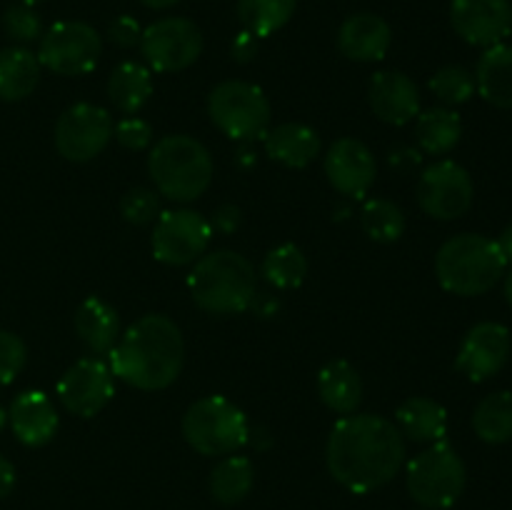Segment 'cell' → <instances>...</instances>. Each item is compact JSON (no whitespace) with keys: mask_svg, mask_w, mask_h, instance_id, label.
Listing matches in <instances>:
<instances>
[{"mask_svg":"<svg viewBox=\"0 0 512 510\" xmlns=\"http://www.w3.org/2000/svg\"><path fill=\"white\" fill-rule=\"evenodd\" d=\"M330 475L350 493H373L405 463V438L393 420L373 413L343 415L325 445Z\"/></svg>","mask_w":512,"mask_h":510,"instance_id":"obj_1","label":"cell"},{"mask_svg":"<svg viewBox=\"0 0 512 510\" xmlns=\"http://www.w3.org/2000/svg\"><path fill=\"white\" fill-rule=\"evenodd\" d=\"M185 363V340L175 320L148 313L135 320L115 348L108 365L115 378L138 390H165L178 380Z\"/></svg>","mask_w":512,"mask_h":510,"instance_id":"obj_2","label":"cell"},{"mask_svg":"<svg viewBox=\"0 0 512 510\" xmlns=\"http://www.w3.org/2000/svg\"><path fill=\"white\" fill-rule=\"evenodd\" d=\"M193 303L210 315H240L258 295L255 268L235 250H213L195 260L188 275Z\"/></svg>","mask_w":512,"mask_h":510,"instance_id":"obj_3","label":"cell"},{"mask_svg":"<svg viewBox=\"0 0 512 510\" xmlns=\"http://www.w3.org/2000/svg\"><path fill=\"white\" fill-rule=\"evenodd\" d=\"M508 260L498 240L478 233L453 235L435 255V275L448 293L473 298L493 290L505 275Z\"/></svg>","mask_w":512,"mask_h":510,"instance_id":"obj_4","label":"cell"},{"mask_svg":"<svg viewBox=\"0 0 512 510\" xmlns=\"http://www.w3.org/2000/svg\"><path fill=\"white\" fill-rule=\"evenodd\" d=\"M148 173L163 198L193 203L213 183L215 163L200 140L190 135H165L150 150Z\"/></svg>","mask_w":512,"mask_h":510,"instance_id":"obj_5","label":"cell"},{"mask_svg":"<svg viewBox=\"0 0 512 510\" xmlns=\"http://www.w3.org/2000/svg\"><path fill=\"white\" fill-rule=\"evenodd\" d=\"M183 438L200 455H233L248 445V415L225 395H205L183 415Z\"/></svg>","mask_w":512,"mask_h":510,"instance_id":"obj_6","label":"cell"},{"mask_svg":"<svg viewBox=\"0 0 512 510\" xmlns=\"http://www.w3.org/2000/svg\"><path fill=\"white\" fill-rule=\"evenodd\" d=\"M410 498L425 510L453 508L468 483V470L458 450L445 440L430 443L408 463L405 473Z\"/></svg>","mask_w":512,"mask_h":510,"instance_id":"obj_7","label":"cell"},{"mask_svg":"<svg viewBox=\"0 0 512 510\" xmlns=\"http://www.w3.org/2000/svg\"><path fill=\"white\" fill-rule=\"evenodd\" d=\"M208 115L215 128L235 143H253L270 128V100L248 80H223L208 95Z\"/></svg>","mask_w":512,"mask_h":510,"instance_id":"obj_8","label":"cell"},{"mask_svg":"<svg viewBox=\"0 0 512 510\" xmlns=\"http://www.w3.org/2000/svg\"><path fill=\"white\" fill-rule=\"evenodd\" d=\"M100 53H103V40L93 25L83 20H60L40 35L35 55L40 65L53 70L55 75L75 78L90 73L98 65Z\"/></svg>","mask_w":512,"mask_h":510,"instance_id":"obj_9","label":"cell"},{"mask_svg":"<svg viewBox=\"0 0 512 510\" xmlns=\"http://www.w3.org/2000/svg\"><path fill=\"white\" fill-rule=\"evenodd\" d=\"M213 240V225L195 210H165L155 220L150 248L158 263L180 268L200 260Z\"/></svg>","mask_w":512,"mask_h":510,"instance_id":"obj_10","label":"cell"},{"mask_svg":"<svg viewBox=\"0 0 512 510\" xmlns=\"http://www.w3.org/2000/svg\"><path fill=\"white\" fill-rule=\"evenodd\" d=\"M140 53L155 73H180L203 53V33L188 18H160L143 30Z\"/></svg>","mask_w":512,"mask_h":510,"instance_id":"obj_11","label":"cell"},{"mask_svg":"<svg viewBox=\"0 0 512 510\" xmlns=\"http://www.w3.org/2000/svg\"><path fill=\"white\" fill-rule=\"evenodd\" d=\"M113 115L93 103H75L55 123V150L70 163L98 158L113 140Z\"/></svg>","mask_w":512,"mask_h":510,"instance_id":"obj_12","label":"cell"},{"mask_svg":"<svg viewBox=\"0 0 512 510\" xmlns=\"http://www.w3.org/2000/svg\"><path fill=\"white\" fill-rule=\"evenodd\" d=\"M473 195V178L455 160L428 165L418 180V205L435 220H458L470 210Z\"/></svg>","mask_w":512,"mask_h":510,"instance_id":"obj_13","label":"cell"},{"mask_svg":"<svg viewBox=\"0 0 512 510\" xmlns=\"http://www.w3.org/2000/svg\"><path fill=\"white\" fill-rule=\"evenodd\" d=\"M115 395V375L103 358H80L58 380V400L68 413L93 418Z\"/></svg>","mask_w":512,"mask_h":510,"instance_id":"obj_14","label":"cell"},{"mask_svg":"<svg viewBox=\"0 0 512 510\" xmlns=\"http://www.w3.org/2000/svg\"><path fill=\"white\" fill-rule=\"evenodd\" d=\"M510 348V330L503 323L485 320V323L473 325L468 330V335L460 343L455 368L473 383H483L505 368Z\"/></svg>","mask_w":512,"mask_h":510,"instance_id":"obj_15","label":"cell"},{"mask_svg":"<svg viewBox=\"0 0 512 510\" xmlns=\"http://www.w3.org/2000/svg\"><path fill=\"white\" fill-rule=\"evenodd\" d=\"M325 175L328 183L345 198H365L375 185L378 163L363 140L340 138L325 153Z\"/></svg>","mask_w":512,"mask_h":510,"instance_id":"obj_16","label":"cell"},{"mask_svg":"<svg viewBox=\"0 0 512 510\" xmlns=\"http://www.w3.org/2000/svg\"><path fill=\"white\" fill-rule=\"evenodd\" d=\"M450 23L465 43L490 48L503 43L510 35L512 3L510 0H453Z\"/></svg>","mask_w":512,"mask_h":510,"instance_id":"obj_17","label":"cell"},{"mask_svg":"<svg viewBox=\"0 0 512 510\" xmlns=\"http://www.w3.org/2000/svg\"><path fill=\"white\" fill-rule=\"evenodd\" d=\"M368 100L373 113L388 125H408L420 113V90L400 70H380L370 78Z\"/></svg>","mask_w":512,"mask_h":510,"instance_id":"obj_18","label":"cell"},{"mask_svg":"<svg viewBox=\"0 0 512 510\" xmlns=\"http://www.w3.org/2000/svg\"><path fill=\"white\" fill-rule=\"evenodd\" d=\"M8 423L15 438L28 448L48 445L58 433V410L43 390H25L15 395L8 408Z\"/></svg>","mask_w":512,"mask_h":510,"instance_id":"obj_19","label":"cell"},{"mask_svg":"<svg viewBox=\"0 0 512 510\" xmlns=\"http://www.w3.org/2000/svg\"><path fill=\"white\" fill-rule=\"evenodd\" d=\"M393 30L380 15L355 13L338 30V50L355 63H378L388 55Z\"/></svg>","mask_w":512,"mask_h":510,"instance_id":"obj_20","label":"cell"},{"mask_svg":"<svg viewBox=\"0 0 512 510\" xmlns=\"http://www.w3.org/2000/svg\"><path fill=\"white\" fill-rule=\"evenodd\" d=\"M265 153L285 168L303 170L320 155V135L310 125L280 123L263 135Z\"/></svg>","mask_w":512,"mask_h":510,"instance_id":"obj_21","label":"cell"},{"mask_svg":"<svg viewBox=\"0 0 512 510\" xmlns=\"http://www.w3.org/2000/svg\"><path fill=\"white\" fill-rule=\"evenodd\" d=\"M75 333L93 355H108L120 338L118 310L108 300L90 295L75 310Z\"/></svg>","mask_w":512,"mask_h":510,"instance_id":"obj_22","label":"cell"},{"mask_svg":"<svg viewBox=\"0 0 512 510\" xmlns=\"http://www.w3.org/2000/svg\"><path fill=\"white\" fill-rule=\"evenodd\" d=\"M395 425L403 438L413 440V443H438L448 435V410L438 400L413 395L400 403L398 413H395Z\"/></svg>","mask_w":512,"mask_h":510,"instance_id":"obj_23","label":"cell"},{"mask_svg":"<svg viewBox=\"0 0 512 510\" xmlns=\"http://www.w3.org/2000/svg\"><path fill=\"white\" fill-rule=\"evenodd\" d=\"M318 395L335 415H353L363 403V380L348 360H330L318 373Z\"/></svg>","mask_w":512,"mask_h":510,"instance_id":"obj_24","label":"cell"},{"mask_svg":"<svg viewBox=\"0 0 512 510\" xmlns=\"http://www.w3.org/2000/svg\"><path fill=\"white\" fill-rule=\"evenodd\" d=\"M475 90L495 108H512V45L485 48L475 68Z\"/></svg>","mask_w":512,"mask_h":510,"instance_id":"obj_25","label":"cell"},{"mask_svg":"<svg viewBox=\"0 0 512 510\" xmlns=\"http://www.w3.org/2000/svg\"><path fill=\"white\" fill-rule=\"evenodd\" d=\"M40 65L38 55L25 45H13V48L0 50V100L18 103L33 95L40 83Z\"/></svg>","mask_w":512,"mask_h":510,"instance_id":"obj_26","label":"cell"},{"mask_svg":"<svg viewBox=\"0 0 512 510\" xmlns=\"http://www.w3.org/2000/svg\"><path fill=\"white\" fill-rule=\"evenodd\" d=\"M153 95V70L135 60H125L110 73L108 98L115 110L125 115H135Z\"/></svg>","mask_w":512,"mask_h":510,"instance_id":"obj_27","label":"cell"},{"mask_svg":"<svg viewBox=\"0 0 512 510\" xmlns=\"http://www.w3.org/2000/svg\"><path fill=\"white\" fill-rule=\"evenodd\" d=\"M415 138L423 153L448 155L463 138V120L450 108H428L415 118Z\"/></svg>","mask_w":512,"mask_h":510,"instance_id":"obj_28","label":"cell"},{"mask_svg":"<svg viewBox=\"0 0 512 510\" xmlns=\"http://www.w3.org/2000/svg\"><path fill=\"white\" fill-rule=\"evenodd\" d=\"M255 483V465L245 455H225L210 473V493L220 505H238Z\"/></svg>","mask_w":512,"mask_h":510,"instance_id":"obj_29","label":"cell"},{"mask_svg":"<svg viewBox=\"0 0 512 510\" xmlns=\"http://www.w3.org/2000/svg\"><path fill=\"white\" fill-rule=\"evenodd\" d=\"M473 430L480 440L490 445H500L512 440V393L498 390L490 393L475 405Z\"/></svg>","mask_w":512,"mask_h":510,"instance_id":"obj_30","label":"cell"},{"mask_svg":"<svg viewBox=\"0 0 512 510\" xmlns=\"http://www.w3.org/2000/svg\"><path fill=\"white\" fill-rule=\"evenodd\" d=\"M298 0H238V20L243 30L268 38L293 18Z\"/></svg>","mask_w":512,"mask_h":510,"instance_id":"obj_31","label":"cell"},{"mask_svg":"<svg viewBox=\"0 0 512 510\" xmlns=\"http://www.w3.org/2000/svg\"><path fill=\"white\" fill-rule=\"evenodd\" d=\"M263 275L278 290L300 288L308 275V258L295 243H283L265 255Z\"/></svg>","mask_w":512,"mask_h":510,"instance_id":"obj_32","label":"cell"},{"mask_svg":"<svg viewBox=\"0 0 512 510\" xmlns=\"http://www.w3.org/2000/svg\"><path fill=\"white\" fill-rule=\"evenodd\" d=\"M360 225L375 243H395L405 233V215L393 200L370 198L360 210Z\"/></svg>","mask_w":512,"mask_h":510,"instance_id":"obj_33","label":"cell"},{"mask_svg":"<svg viewBox=\"0 0 512 510\" xmlns=\"http://www.w3.org/2000/svg\"><path fill=\"white\" fill-rule=\"evenodd\" d=\"M430 90L435 98L448 105H463L475 95V75L463 65H445L430 78Z\"/></svg>","mask_w":512,"mask_h":510,"instance_id":"obj_34","label":"cell"},{"mask_svg":"<svg viewBox=\"0 0 512 510\" xmlns=\"http://www.w3.org/2000/svg\"><path fill=\"white\" fill-rule=\"evenodd\" d=\"M3 30L8 33L10 40H15V43L28 45L40 40V35H43V23H40V15L35 13L33 5L15 3L3 13Z\"/></svg>","mask_w":512,"mask_h":510,"instance_id":"obj_35","label":"cell"},{"mask_svg":"<svg viewBox=\"0 0 512 510\" xmlns=\"http://www.w3.org/2000/svg\"><path fill=\"white\" fill-rule=\"evenodd\" d=\"M158 213V195L150 188H133L123 195V200H120V215H123L125 223L130 225L153 223V220H158Z\"/></svg>","mask_w":512,"mask_h":510,"instance_id":"obj_36","label":"cell"},{"mask_svg":"<svg viewBox=\"0 0 512 510\" xmlns=\"http://www.w3.org/2000/svg\"><path fill=\"white\" fill-rule=\"evenodd\" d=\"M28 360V348L15 333L0 330V388L10 385L25 368Z\"/></svg>","mask_w":512,"mask_h":510,"instance_id":"obj_37","label":"cell"},{"mask_svg":"<svg viewBox=\"0 0 512 510\" xmlns=\"http://www.w3.org/2000/svg\"><path fill=\"white\" fill-rule=\"evenodd\" d=\"M113 135L125 150H145L153 143V125L138 115H128L115 125Z\"/></svg>","mask_w":512,"mask_h":510,"instance_id":"obj_38","label":"cell"},{"mask_svg":"<svg viewBox=\"0 0 512 510\" xmlns=\"http://www.w3.org/2000/svg\"><path fill=\"white\" fill-rule=\"evenodd\" d=\"M108 38L110 43L118 45V48L130 50L135 48V45H140L143 28H140V23L133 18V15H120V18H115L113 23H110Z\"/></svg>","mask_w":512,"mask_h":510,"instance_id":"obj_39","label":"cell"},{"mask_svg":"<svg viewBox=\"0 0 512 510\" xmlns=\"http://www.w3.org/2000/svg\"><path fill=\"white\" fill-rule=\"evenodd\" d=\"M258 48H260L258 35L248 33V30H240V33L233 38L230 53H233V58L238 60V63H250V60L258 55Z\"/></svg>","mask_w":512,"mask_h":510,"instance_id":"obj_40","label":"cell"},{"mask_svg":"<svg viewBox=\"0 0 512 510\" xmlns=\"http://www.w3.org/2000/svg\"><path fill=\"white\" fill-rule=\"evenodd\" d=\"M240 220H243V215H240L238 205L228 203V205H220V208L215 210L210 225H213V230H218V233L230 235L240 228Z\"/></svg>","mask_w":512,"mask_h":510,"instance_id":"obj_41","label":"cell"},{"mask_svg":"<svg viewBox=\"0 0 512 510\" xmlns=\"http://www.w3.org/2000/svg\"><path fill=\"white\" fill-rule=\"evenodd\" d=\"M423 155H420L418 148H408V145H400V148H393L388 155L390 168L400 170V173H408V170L418 168Z\"/></svg>","mask_w":512,"mask_h":510,"instance_id":"obj_42","label":"cell"},{"mask_svg":"<svg viewBox=\"0 0 512 510\" xmlns=\"http://www.w3.org/2000/svg\"><path fill=\"white\" fill-rule=\"evenodd\" d=\"M15 488V468L5 455H0V500L8 498Z\"/></svg>","mask_w":512,"mask_h":510,"instance_id":"obj_43","label":"cell"},{"mask_svg":"<svg viewBox=\"0 0 512 510\" xmlns=\"http://www.w3.org/2000/svg\"><path fill=\"white\" fill-rule=\"evenodd\" d=\"M250 308H253L260 318H273V315L278 313L280 303L273 298V295H255V300Z\"/></svg>","mask_w":512,"mask_h":510,"instance_id":"obj_44","label":"cell"},{"mask_svg":"<svg viewBox=\"0 0 512 510\" xmlns=\"http://www.w3.org/2000/svg\"><path fill=\"white\" fill-rule=\"evenodd\" d=\"M498 245H500V250H503L505 260H508V263H512V223L503 230V233H500Z\"/></svg>","mask_w":512,"mask_h":510,"instance_id":"obj_45","label":"cell"},{"mask_svg":"<svg viewBox=\"0 0 512 510\" xmlns=\"http://www.w3.org/2000/svg\"><path fill=\"white\" fill-rule=\"evenodd\" d=\"M248 443H253L255 448H268V445H270L268 430H265V428H250Z\"/></svg>","mask_w":512,"mask_h":510,"instance_id":"obj_46","label":"cell"},{"mask_svg":"<svg viewBox=\"0 0 512 510\" xmlns=\"http://www.w3.org/2000/svg\"><path fill=\"white\" fill-rule=\"evenodd\" d=\"M140 3L150 10H168L173 8V5H178L180 0H140Z\"/></svg>","mask_w":512,"mask_h":510,"instance_id":"obj_47","label":"cell"},{"mask_svg":"<svg viewBox=\"0 0 512 510\" xmlns=\"http://www.w3.org/2000/svg\"><path fill=\"white\" fill-rule=\"evenodd\" d=\"M245 145H248V143H243V150L238 153V163L243 165V168H250V165H255V153H253V150L245 148Z\"/></svg>","mask_w":512,"mask_h":510,"instance_id":"obj_48","label":"cell"},{"mask_svg":"<svg viewBox=\"0 0 512 510\" xmlns=\"http://www.w3.org/2000/svg\"><path fill=\"white\" fill-rule=\"evenodd\" d=\"M505 300H508L510 308H512V268H510V273L505 275Z\"/></svg>","mask_w":512,"mask_h":510,"instance_id":"obj_49","label":"cell"},{"mask_svg":"<svg viewBox=\"0 0 512 510\" xmlns=\"http://www.w3.org/2000/svg\"><path fill=\"white\" fill-rule=\"evenodd\" d=\"M5 425H8V410H5L3 405H0V433H3Z\"/></svg>","mask_w":512,"mask_h":510,"instance_id":"obj_50","label":"cell"},{"mask_svg":"<svg viewBox=\"0 0 512 510\" xmlns=\"http://www.w3.org/2000/svg\"><path fill=\"white\" fill-rule=\"evenodd\" d=\"M20 3H25V5H38V3H43V0H20Z\"/></svg>","mask_w":512,"mask_h":510,"instance_id":"obj_51","label":"cell"}]
</instances>
